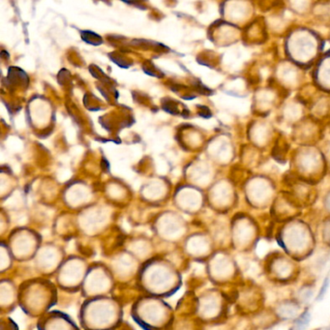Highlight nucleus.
Returning a JSON list of instances; mask_svg holds the SVG:
<instances>
[{
    "label": "nucleus",
    "instance_id": "nucleus-1",
    "mask_svg": "<svg viewBox=\"0 0 330 330\" xmlns=\"http://www.w3.org/2000/svg\"><path fill=\"white\" fill-rule=\"evenodd\" d=\"M309 321H310V314L308 312H305L301 316H299V318L295 320V325H296V327H298V328H302L304 326H306V325L309 323Z\"/></svg>",
    "mask_w": 330,
    "mask_h": 330
},
{
    "label": "nucleus",
    "instance_id": "nucleus-2",
    "mask_svg": "<svg viewBox=\"0 0 330 330\" xmlns=\"http://www.w3.org/2000/svg\"><path fill=\"white\" fill-rule=\"evenodd\" d=\"M328 285H329V280H328V278H326V279H325V281H324V283H323V286H321L320 292H319V293L318 295V300H320V298L323 297L324 293L326 292V289H327Z\"/></svg>",
    "mask_w": 330,
    "mask_h": 330
},
{
    "label": "nucleus",
    "instance_id": "nucleus-3",
    "mask_svg": "<svg viewBox=\"0 0 330 330\" xmlns=\"http://www.w3.org/2000/svg\"><path fill=\"white\" fill-rule=\"evenodd\" d=\"M277 242L279 243V244H280V246L282 247V248H284V249H285V250L286 251V246H285V243L281 241V238H280V236H278V237H277Z\"/></svg>",
    "mask_w": 330,
    "mask_h": 330
}]
</instances>
